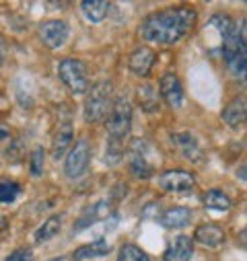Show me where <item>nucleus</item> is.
I'll return each instance as SVG.
<instances>
[{
    "instance_id": "1",
    "label": "nucleus",
    "mask_w": 247,
    "mask_h": 261,
    "mask_svg": "<svg viewBox=\"0 0 247 261\" xmlns=\"http://www.w3.org/2000/svg\"><path fill=\"white\" fill-rule=\"evenodd\" d=\"M196 25V11L181 7L167 9L146 17L140 25V35L157 45H173L185 33H190Z\"/></svg>"
},
{
    "instance_id": "2",
    "label": "nucleus",
    "mask_w": 247,
    "mask_h": 261,
    "mask_svg": "<svg viewBox=\"0 0 247 261\" xmlns=\"http://www.w3.org/2000/svg\"><path fill=\"white\" fill-rule=\"evenodd\" d=\"M107 150H105V163L117 165L124 156V140L128 138L132 127V105L126 97H117L111 105V111L107 115Z\"/></svg>"
},
{
    "instance_id": "3",
    "label": "nucleus",
    "mask_w": 247,
    "mask_h": 261,
    "mask_svg": "<svg viewBox=\"0 0 247 261\" xmlns=\"http://www.w3.org/2000/svg\"><path fill=\"white\" fill-rule=\"evenodd\" d=\"M111 93H113V87L109 81H101V83H95L85 99V107H83V113H85V119L89 123H97L101 119H105L111 111Z\"/></svg>"
},
{
    "instance_id": "4",
    "label": "nucleus",
    "mask_w": 247,
    "mask_h": 261,
    "mask_svg": "<svg viewBox=\"0 0 247 261\" xmlns=\"http://www.w3.org/2000/svg\"><path fill=\"white\" fill-rule=\"evenodd\" d=\"M223 58L235 74L241 72L243 64L247 60V19L237 21L235 33L223 43Z\"/></svg>"
},
{
    "instance_id": "5",
    "label": "nucleus",
    "mask_w": 247,
    "mask_h": 261,
    "mask_svg": "<svg viewBox=\"0 0 247 261\" xmlns=\"http://www.w3.org/2000/svg\"><path fill=\"white\" fill-rule=\"evenodd\" d=\"M58 76L75 95H83L89 91V79H87V66L77 58H66L60 62Z\"/></svg>"
},
{
    "instance_id": "6",
    "label": "nucleus",
    "mask_w": 247,
    "mask_h": 261,
    "mask_svg": "<svg viewBox=\"0 0 247 261\" xmlns=\"http://www.w3.org/2000/svg\"><path fill=\"white\" fill-rule=\"evenodd\" d=\"M89 161H91V146H89L87 140H79L66 156V163H64L66 177L68 179H79L89 169Z\"/></svg>"
},
{
    "instance_id": "7",
    "label": "nucleus",
    "mask_w": 247,
    "mask_h": 261,
    "mask_svg": "<svg viewBox=\"0 0 247 261\" xmlns=\"http://www.w3.org/2000/svg\"><path fill=\"white\" fill-rule=\"evenodd\" d=\"M159 185L163 191H169V193H190L196 187V177L181 169L165 171L159 177Z\"/></svg>"
},
{
    "instance_id": "8",
    "label": "nucleus",
    "mask_w": 247,
    "mask_h": 261,
    "mask_svg": "<svg viewBox=\"0 0 247 261\" xmlns=\"http://www.w3.org/2000/svg\"><path fill=\"white\" fill-rule=\"evenodd\" d=\"M39 37H41L43 45H47L50 49L62 47L68 39V25L64 21H58V19L45 21L39 25Z\"/></svg>"
},
{
    "instance_id": "9",
    "label": "nucleus",
    "mask_w": 247,
    "mask_h": 261,
    "mask_svg": "<svg viewBox=\"0 0 247 261\" xmlns=\"http://www.w3.org/2000/svg\"><path fill=\"white\" fill-rule=\"evenodd\" d=\"M159 93L163 97V101L171 107V109H177L183 105V87L179 83V79L173 74V72H167L163 74L161 83H159Z\"/></svg>"
},
{
    "instance_id": "10",
    "label": "nucleus",
    "mask_w": 247,
    "mask_h": 261,
    "mask_svg": "<svg viewBox=\"0 0 247 261\" xmlns=\"http://www.w3.org/2000/svg\"><path fill=\"white\" fill-rule=\"evenodd\" d=\"M155 60H157V54L151 47H138L132 51V56L128 60V66L136 76L144 79L151 74V70L155 66Z\"/></svg>"
},
{
    "instance_id": "11",
    "label": "nucleus",
    "mask_w": 247,
    "mask_h": 261,
    "mask_svg": "<svg viewBox=\"0 0 247 261\" xmlns=\"http://www.w3.org/2000/svg\"><path fill=\"white\" fill-rule=\"evenodd\" d=\"M192 255H194V241L181 234L169 243L163 261H192Z\"/></svg>"
},
{
    "instance_id": "12",
    "label": "nucleus",
    "mask_w": 247,
    "mask_h": 261,
    "mask_svg": "<svg viewBox=\"0 0 247 261\" xmlns=\"http://www.w3.org/2000/svg\"><path fill=\"white\" fill-rule=\"evenodd\" d=\"M223 121L229 127H239L247 121V99L245 97H235L233 101L227 103V107L223 109Z\"/></svg>"
},
{
    "instance_id": "13",
    "label": "nucleus",
    "mask_w": 247,
    "mask_h": 261,
    "mask_svg": "<svg viewBox=\"0 0 247 261\" xmlns=\"http://www.w3.org/2000/svg\"><path fill=\"white\" fill-rule=\"evenodd\" d=\"M144 150V142L136 140L132 144V156H130V171L136 179H149L153 177V165L146 161V156L142 154Z\"/></svg>"
},
{
    "instance_id": "14",
    "label": "nucleus",
    "mask_w": 247,
    "mask_h": 261,
    "mask_svg": "<svg viewBox=\"0 0 247 261\" xmlns=\"http://www.w3.org/2000/svg\"><path fill=\"white\" fill-rule=\"evenodd\" d=\"M194 241L208 247V249H216L225 243V232L216 224H200L194 232Z\"/></svg>"
},
{
    "instance_id": "15",
    "label": "nucleus",
    "mask_w": 247,
    "mask_h": 261,
    "mask_svg": "<svg viewBox=\"0 0 247 261\" xmlns=\"http://www.w3.org/2000/svg\"><path fill=\"white\" fill-rule=\"evenodd\" d=\"M72 138H75V134H72V125L66 121V123H62L60 127H58V132L54 134V140H52V156L58 161V159H62L64 156V152L70 148V144H72Z\"/></svg>"
},
{
    "instance_id": "16",
    "label": "nucleus",
    "mask_w": 247,
    "mask_h": 261,
    "mask_svg": "<svg viewBox=\"0 0 247 261\" xmlns=\"http://www.w3.org/2000/svg\"><path fill=\"white\" fill-rule=\"evenodd\" d=\"M190 220H192V212L188 208H183V206L169 208L161 216V224L165 228H183V226L190 224Z\"/></svg>"
},
{
    "instance_id": "17",
    "label": "nucleus",
    "mask_w": 247,
    "mask_h": 261,
    "mask_svg": "<svg viewBox=\"0 0 247 261\" xmlns=\"http://www.w3.org/2000/svg\"><path fill=\"white\" fill-rule=\"evenodd\" d=\"M109 251H111L109 243H105L103 239H97V241L91 243V245L79 247V249L75 251V255H72V261H85V259H93V257H103V255H107Z\"/></svg>"
},
{
    "instance_id": "18",
    "label": "nucleus",
    "mask_w": 247,
    "mask_h": 261,
    "mask_svg": "<svg viewBox=\"0 0 247 261\" xmlns=\"http://www.w3.org/2000/svg\"><path fill=\"white\" fill-rule=\"evenodd\" d=\"M85 17L91 21V23H101L105 17H107V11H109V3L105 0H85L81 5Z\"/></svg>"
},
{
    "instance_id": "19",
    "label": "nucleus",
    "mask_w": 247,
    "mask_h": 261,
    "mask_svg": "<svg viewBox=\"0 0 247 261\" xmlns=\"http://www.w3.org/2000/svg\"><path fill=\"white\" fill-rule=\"evenodd\" d=\"M204 206L208 210H216V212H227L231 208V200H229V195L220 189H208L204 193V198H202Z\"/></svg>"
},
{
    "instance_id": "20",
    "label": "nucleus",
    "mask_w": 247,
    "mask_h": 261,
    "mask_svg": "<svg viewBox=\"0 0 247 261\" xmlns=\"http://www.w3.org/2000/svg\"><path fill=\"white\" fill-rule=\"evenodd\" d=\"M60 224H62V218H60V216H50V218L41 224V228H37L35 241H37V243H45V241L54 239V237L60 232Z\"/></svg>"
},
{
    "instance_id": "21",
    "label": "nucleus",
    "mask_w": 247,
    "mask_h": 261,
    "mask_svg": "<svg viewBox=\"0 0 247 261\" xmlns=\"http://www.w3.org/2000/svg\"><path fill=\"white\" fill-rule=\"evenodd\" d=\"M138 97H140V105L153 113V111H159V97H157V91L151 87V85H144L138 89Z\"/></svg>"
},
{
    "instance_id": "22",
    "label": "nucleus",
    "mask_w": 247,
    "mask_h": 261,
    "mask_svg": "<svg viewBox=\"0 0 247 261\" xmlns=\"http://www.w3.org/2000/svg\"><path fill=\"white\" fill-rule=\"evenodd\" d=\"M117 261H151L149 255L136 245H124L117 253Z\"/></svg>"
},
{
    "instance_id": "23",
    "label": "nucleus",
    "mask_w": 247,
    "mask_h": 261,
    "mask_svg": "<svg viewBox=\"0 0 247 261\" xmlns=\"http://www.w3.org/2000/svg\"><path fill=\"white\" fill-rule=\"evenodd\" d=\"M21 193V185L15 181H0V204H11Z\"/></svg>"
},
{
    "instance_id": "24",
    "label": "nucleus",
    "mask_w": 247,
    "mask_h": 261,
    "mask_svg": "<svg viewBox=\"0 0 247 261\" xmlns=\"http://www.w3.org/2000/svg\"><path fill=\"white\" fill-rule=\"evenodd\" d=\"M43 156H45V154H43L41 148H35V150L31 152V163H29V165H31V175H33V177H39V175L43 173Z\"/></svg>"
},
{
    "instance_id": "25",
    "label": "nucleus",
    "mask_w": 247,
    "mask_h": 261,
    "mask_svg": "<svg viewBox=\"0 0 247 261\" xmlns=\"http://www.w3.org/2000/svg\"><path fill=\"white\" fill-rule=\"evenodd\" d=\"M179 146L183 148V152H185V156H194V154H198V146H196V142H194V138L190 136V134H181L179 136Z\"/></svg>"
},
{
    "instance_id": "26",
    "label": "nucleus",
    "mask_w": 247,
    "mask_h": 261,
    "mask_svg": "<svg viewBox=\"0 0 247 261\" xmlns=\"http://www.w3.org/2000/svg\"><path fill=\"white\" fill-rule=\"evenodd\" d=\"M5 261H33V251L29 247H21V249H15Z\"/></svg>"
},
{
    "instance_id": "27",
    "label": "nucleus",
    "mask_w": 247,
    "mask_h": 261,
    "mask_svg": "<svg viewBox=\"0 0 247 261\" xmlns=\"http://www.w3.org/2000/svg\"><path fill=\"white\" fill-rule=\"evenodd\" d=\"M239 74H241V79H243V81H245V85H247V60H245V64H243V68H241V72H239Z\"/></svg>"
},
{
    "instance_id": "28",
    "label": "nucleus",
    "mask_w": 247,
    "mask_h": 261,
    "mask_svg": "<svg viewBox=\"0 0 247 261\" xmlns=\"http://www.w3.org/2000/svg\"><path fill=\"white\" fill-rule=\"evenodd\" d=\"M7 138H9V129H5L3 125H0V142L7 140Z\"/></svg>"
},
{
    "instance_id": "29",
    "label": "nucleus",
    "mask_w": 247,
    "mask_h": 261,
    "mask_svg": "<svg viewBox=\"0 0 247 261\" xmlns=\"http://www.w3.org/2000/svg\"><path fill=\"white\" fill-rule=\"evenodd\" d=\"M239 243H241V245H245V247H247V228H245V230H243V232H241V234H239Z\"/></svg>"
},
{
    "instance_id": "30",
    "label": "nucleus",
    "mask_w": 247,
    "mask_h": 261,
    "mask_svg": "<svg viewBox=\"0 0 247 261\" xmlns=\"http://www.w3.org/2000/svg\"><path fill=\"white\" fill-rule=\"evenodd\" d=\"M5 228H7V218H5L3 214H0V234L5 232Z\"/></svg>"
},
{
    "instance_id": "31",
    "label": "nucleus",
    "mask_w": 247,
    "mask_h": 261,
    "mask_svg": "<svg viewBox=\"0 0 247 261\" xmlns=\"http://www.w3.org/2000/svg\"><path fill=\"white\" fill-rule=\"evenodd\" d=\"M237 175H239L241 179H245V181H247V167H243V169H239V171H237Z\"/></svg>"
},
{
    "instance_id": "32",
    "label": "nucleus",
    "mask_w": 247,
    "mask_h": 261,
    "mask_svg": "<svg viewBox=\"0 0 247 261\" xmlns=\"http://www.w3.org/2000/svg\"><path fill=\"white\" fill-rule=\"evenodd\" d=\"M52 261H68L66 257H58V259H52Z\"/></svg>"
},
{
    "instance_id": "33",
    "label": "nucleus",
    "mask_w": 247,
    "mask_h": 261,
    "mask_svg": "<svg viewBox=\"0 0 247 261\" xmlns=\"http://www.w3.org/2000/svg\"><path fill=\"white\" fill-rule=\"evenodd\" d=\"M0 64H3V51H0Z\"/></svg>"
}]
</instances>
